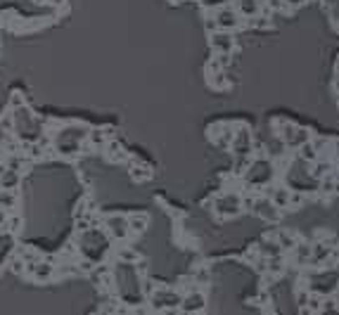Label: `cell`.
Listing matches in <instances>:
<instances>
[{
    "instance_id": "cell-24",
    "label": "cell",
    "mask_w": 339,
    "mask_h": 315,
    "mask_svg": "<svg viewBox=\"0 0 339 315\" xmlns=\"http://www.w3.org/2000/svg\"><path fill=\"white\" fill-rule=\"evenodd\" d=\"M133 175H135V178H150V173H147V168H138V166L133 168Z\"/></svg>"
},
{
    "instance_id": "cell-11",
    "label": "cell",
    "mask_w": 339,
    "mask_h": 315,
    "mask_svg": "<svg viewBox=\"0 0 339 315\" xmlns=\"http://www.w3.org/2000/svg\"><path fill=\"white\" fill-rule=\"evenodd\" d=\"M17 185H19L17 168H5V171L0 173V187H2V190H14Z\"/></svg>"
},
{
    "instance_id": "cell-30",
    "label": "cell",
    "mask_w": 339,
    "mask_h": 315,
    "mask_svg": "<svg viewBox=\"0 0 339 315\" xmlns=\"http://www.w3.org/2000/svg\"><path fill=\"white\" fill-rule=\"evenodd\" d=\"M335 147H337V152H339V142H337V145H335Z\"/></svg>"
},
{
    "instance_id": "cell-15",
    "label": "cell",
    "mask_w": 339,
    "mask_h": 315,
    "mask_svg": "<svg viewBox=\"0 0 339 315\" xmlns=\"http://www.w3.org/2000/svg\"><path fill=\"white\" fill-rule=\"evenodd\" d=\"M147 216H128V228H131V232H145V228H147Z\"/></svg>"
},
{
    "instance_id": "cell-3",
    "label": "cell",
    "mask_w": 339,
    "mask_h": 315,
    "mask_svg": "<svg viewBox=\"0 0 339 315\" xmlns=\"http://www.w3.org/2000/svg\"><path fill=\"white\" fill-rule=\"evenodd\" d=\"M105 228L110 230V235L114 239H126L128 235H131L128 216H107L105 218Z\"/></svg>"
},
{
    "instance_id": "cell-28",
    "label": "cell",
    "mask_w": 339,
    "mask_h": 315,
    "mask_svg": "<svg viewBox=\"0 0 339 315\" xmlns=\"http://www.w3.org/2000/svg\"><path fill=\"white\" fill-rule=\"evenodd\" d=\"M323 190H335V180H325V183H323Z\"/></svg>"
},
{
    "instance_id": "cell-16",
    "label": "cell",
    "mask_w": 339,
    "mask_h": 315,
    "mask_svg": "<svg viewBox=\"0 0 339 315\" xmlns=\"http://www.w3.org/2000/svg\"><path fill=\"white\" fill-rule=\"evenodd\" d=\"M261 254L263 256H280V254H282V247H280V242H273V239L268 242V239H266V242H261Z\"/></svg>"
},
{
    "instance_id": "cell-1",
    "label": "cell",
    "mask_w": 339,
    "mask_h": 315,
    "mask_svg": "<svg viewBox=\"0 0 339 315\" xmlns=\"http://www.w3.org/2000/svg\"><path fill=\"white\" fill-rule=\"evenodd\" d=\"M88 138V126L69 123L55 135V150L59 154H76L81 142Z\"/></svg>"
},
{
    "instance_id": "cell-25",
    "label": "cell",
    "mask_w": 339,
    "mask_h": 315,
    "mask_svg": "<svg viewBox=\"0 0 339 315\" xmlns=\"http://www.w3.org/2000/svg\"><path fill=\"white\" fill-rule=\"evenodd\" d=\"M325 171H330V163H318L316 166V175H325Z\"/></svg>"
},
{
    "instance_id": "cell-22",
    "label": "cell",
    "mask_w": 339,
    "mask_h": 315,
    "mask_svg": "<svg viewBox=\"0 0 339 315\" xmlns=\"http://www.w3.org/2000/svg\"><path fill=\"white\" fill-rule=\"evenodd\" d=\"M301 202H304V197L299 195V192H289V204L287 207H299Z\"/></svg>"
},
{
    "instance_id": "cell-18",
    "label": "cell",
    "mask_w": 339,
    "mask_h": 315,
    "mask_svg": "<svg viewBox=\"0 0 339 315\" xmlns=\"http://www.w3.org/2000/svg\"><path fill=\"white\" fill-rule=\"evenodd\" d=\"M301 157H304V159H308V161H316V159H318V150L311 145V142H304V145H301Z\"/></svg>"
},
{
    "instance_id": "cell-26",
    "label": "cell",
    "mask_w": 339,
    "mask_h": 315,
    "mask_svg": "<svg viewBox=\"0 0 339 315\" xmlns=\"http://www.w3.org/2000/svg\"><path fill=\"white\" fill-rule=\"evenodd\" d=\"M207 29H209V31H216V29H219V24H216V19H214V17H209V19H207Z\"/></svg>"
},
{
    "instance_id": "cell-2",
    "label": "cell",
    "mask_w": 339,
    "mask_h": 315,
    "mask_svg": "<svg viewBox=\"0 0 339 315\" xmlns=\"http://www.w3.org/2000/svg\"><path fill=\"white\" fill-rule=\"evenodd\" d=\"M240 207H242V197L237 192H228V195L216 199V211L221 216H235V213H240Z\"/></svg>"
},
{
    "instance_id": "cell-9",
    "label": "cell",
    "mask_w": 339,
    "mask_h": 315,
    "mask_svg": "<svg viewBox=\"0 0 339 315\" xmlns=\"http://www.w3.org/2000/svg\"><path fill=\"white\" fill-rule=\"evenodd\" d=\"M254 209L259 211V216L268 218V220H278V207H275L271 199H259V202H254Z\"/></svg>"
},
{
    "instance_id": "cell-17",
    "label": "cell",
    "mask_w": 339,
    "mask_h": 315,
    "mask_svg": "<svg viewBox=\"0 0 339 315\" xmlns=\"http://www.w3.org/2000/svg\"><path fill=\"white\" fill-rule=\"evenodd\" d=\"M294 251H296V263H306L308 259H311V247H308V244H299V242H296Z\"/></svg>"
},
{
    "instance_id": "cell-27",
    "label": "cell",
    "mask_w": 339,
    "mask_h": 315,
    "mask_svg": "<svg viewBox=\"0 0 339 315\" xmlns=\"http://www.w3.org/2000/svg\"><path fill=\"white\" fill-rule=\"evenodd\" d=\"M268 5H271V7H273V10H280V7H282V0H271V2H268Z\"/></svg>"
},
{
    "instance_id": "cell-23",
    "label": "cell",
    "mask_w": 339,
    "mask_h": 315,
    "mask_svg": "<svg viewBox=\"0 0 339 315\" xmlns=\"http://www.w3.org/2000/svg\"><path fill=\"white\" fill-rule=\"evenodd\" d=\"M90 140L95 142V145H102V142H105V135H102V131H93L90 133Z\"/></svg>"
},
{
    "instance_id": "cell-29",
    "label": "cell",
    "mask_w": 339,
    "mask_h": 315,
    "mask_svg": "<svg viewBox=\"0 0 339 315\" xmlns=\"http://www.w3.org/2000/svg\"><path fill=\"white\" fill-rule=\"evenodd\" d=\"M289 5H299V2H304V0H287Z\"/></svg>"
},
{
    "instance_id": "cell-21",
    "label": "cell",
    "mask_w": 339,
    "mask_h": 315,
    "mask_svg": "<svg viewBox=\"0 0 339 315\" xmlns=\"http://www.w3.org/2000/svg\"><path fill=\"white\" fill-rule=\"evenodd\" d=\"M252 26H256V29H266V26H268V19H266V17H256V14H254V17H252Z\"/></svg>"
},
{
    "instance_id": "cell-7",
    "label": "cell",
    "mask_w": 339,
    "mask_h": 315,
    "mask_svg": "<svg viewBox=\"0 0 339 315\" xmlns=\"http://www.w3.org/2000/svg\"><path fill=\"white\" fill-rule=\"evenodd\" d=\"M29 270H31L33 280L43 282V280H50V277H53L55 268H53V263H50V261H36V263H31V265H29Z\"/></svg>"
},
{
    "instance_id": "cell-31",
    "label": "cell",
    "mask_w": 339,
    "mask_h": 315,
    "mask_svg": "<svg viewBox=\"0 0 339 315\" xmlns=\"http://www.w3.org/2000/svg\"><path fill=\"white\" fill-rule=\"evenodd\" d=\"M171 2H178V0H171Z\"/></svg>"
},
{
    "instance_id": "cell-13",
    "label": "cell",
    "mask_w": 339,
    "mask_h": 315,
    "mask_svg": "<svg viewBox=\"0 0 339 315\" xmlns=\"http://www.w3.org/2000/svg\"><path fill=\"white\" fill-rule=\"evenodd\" d=\"M311 140V131L308 128H294V133H292V138L289 140H284L289 147H301L304 142Z\"/></svg>"
},
{
    "instance_id": "cell-19",
    "label": "cell",
    "mask_w": 339,
    "mask_h": 315,
    "mask_svg": "<svg viewBox=\"0 0 339 315\" xmlns=\"http://www.w3.org/2000/svg\"><path fill=\"white\" fill-rule=\"evenodd\" d=\"M278 242H280V247H282V249H294V247H296V239L292 237V235H287V232H280Z\"/></svg>"
},
{
    "instance_id": "cell-8",
    "label": "cell",
    "mask_w": 339,
    "mask_h": 315,
    "mask_svg": "<svg viewBox=\"0 0 339 315\" xmlns=\"http://www.w3.org/2000/svg\"><path fill=\"white\" fill-rule=\"evenodd\" d=\"M154 308H166V306H180V296L173 292H166V289H159V292L152 296Z\"/></svg>"
},
{
    "instance_id": "cell-6",
    "label": "cell",
    "mask_w": 339,
    "mask_h": 315,
    "mask_svg": "<svg viewBox=\"0 0 339 315\" xmlns=\"http://www.w3.org/2000/svg\"><path fill=\"white\" fill-rule=\"evenodd\" d=\"M216 24H219V29L223 31H230V29H235L237 26V12L232 10V7H223V10L216 12Z\"/></svg>"
},
{
    "instance_id": "cell-5",
    "label": "cell",
    "mask_w": 339,
    "mask_h": 315,
    "mask_svg": "<svg viewBox=\"0 0 339 315\" xmlns=\"http://www.w3.org/2000/svg\"><path fill=\"white\" fill-rule=\"evenodd\" d=\"M204 306H207V299H204L202 292H192V294H187L185 299H180V311L183 313H197Z\"/></svg>"
},
{
    "instance_id": "cell-10",
    "label": "cell",
    "mask_w": 339,
    "mask_h": 315,
    "mask_svg": "<svg viewBox=\"0 0 339 315\" xmlns=\"http://www.w3.org/2000/svg\"><path fill=\"white\" fill-rule=\"evenodd\" d=\"M211 45L219 50V52H230L232 50V36L226 31H214L211 36Z\"/></svg>"
},
{
    "instance_id": "cell-12",
    "label": "cell",
    "mask_w": 339,
    "mask_h": 315,
    "mask_svg": "<svg viewBox=\"0 0 339 315\" xmlns=\"http://www.w3.org/2000/svg\"><path fill=\"white\" fill-rule=\"evenodd\" d=\"M237 10H240V14H244V17L252 19L254 14H259L261 2H259V0H240V2H237Z\"/></svg>"
},
{
    "instance_id": "cell-14",
    "label": "cell",
    "mask_w": 339,
    "mask_h": 315,
    "mask_svg": "<svg viewBox=\"0 0 339 315\" xmlns=\"http://www.w3.org/2000/svg\"><path fill=\"white\" fill-rule=\"evenodd\" d=\"M271 197H273V204L278 209H282L289 204V192L284 190V187H275V190H271Z\"/></svg>"
},
{
    "instance_id": "cell-4",
    "label": "cell",
    "mask_w": 339,
    "mask_h": 315,
    "mask_svg": "<svg viewBox=\"0 0 339 315\" xmlns=\"http://www.w3.org/2000/svg\"><path fill=\"white\" fill-rule=\"evenodd\" d=\"M249 171L252 173H256V175H247V180L249 183H266V180H271V175H273V166L268 161H249Z\"/></svg>"
},
{
    "instance_id": "cell-20",
    "label": "cell",
    "mask_w": 339,
    "mask_h": 315,
    "mask_svg": "<svg viewBox=\"0 0 339 315\" xmlns=\"http://www.w3.org/2000/svg\"><path fill=\"white\" fill-rule=\"evenodd\" d=\"M119 259H121V261H138V254H135V251H131V249H123Z\"/></svg>"
}]
</instances>
